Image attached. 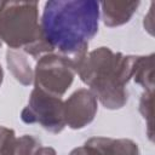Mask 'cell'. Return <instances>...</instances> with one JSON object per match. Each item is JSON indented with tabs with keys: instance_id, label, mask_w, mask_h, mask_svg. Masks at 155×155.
Wrapping results in <instances>:
<instances>
[{
	"instance_id": "cell-1",
	"label": "cell",
	"mask_w": 155,
	"mask_h": 155,
	"mask_svg": "<svg viewBox=\"0 0 155 155\" xmlns=\"http://www.w3.org/2000/svg\"><path fill=\"white\" fill-rule=\"evenodd\" d=\"M98 22L99 2L94 0H51L44 6L41 35L52 52L70 59L79 70Z\"/></svg>"
},
{
	"instance_id": "cell-2",
	"label": "cell",
	"mask_w": 155,
	"mask_h": 155,
	"mask_svg": "<svg viewBox=\"0 0 155 155\" xmlns=\"http://www.w3.org/2000/svg\"><path fill=\"white\" fill-rule=\"evenodd\" d=\"M134 61L136 56L102 46L86 54L78 74L104 108L116 110L127 103L126 85L132 79Z\"/></svg>"
},
{
	"instance_id": "cell-3",
	"label": "cell",
	"mask_w": 155,
	"mask_h": 155,
	"mask_svg": "<svg viewBox=\"0 0 155 155\" xmlns=\"http://www.w3.org/2000/svg\"><path fill=\"white\" fill-rule=\"evenodd\" d=\"M41 38L36 1L0 2V40L11 50L25 48Z\"/></svg>"
},
{
	"instance_id": "cell-4",
	"label": "cell",
	"mask_w": 155,
	"mask_h": 155,
	"mask_svg": "<svg viewBox=\"0 0 155 155\" xmlns=\"http://www.w3.org/2000/svg\"><path fill=\"white\" fill-rule=\"evenodd\" d=\"M78 73L67 57L58 53H46L39 58L34 70V85L56 97H62L74 81Z\"/></svg>"
},
{
	"instance_id": "cell-5",
	"label": "cell",
	"mask_w": 155,
	"mask_h": 155,
	"mask_svg": "<svg viewBox=\"0 0 155 155\" xmlns=\"http://www.w3.org/2000/svg\"><path fill=\"white\" fill-rule=\"evenodd\" d=\"M63 105L61 97L34 87L27 107L21 113V119L25 124H39L51 133H59L65 127Z\"/></svg>"
},
{
	"instance_id": "cell-6",
	"label": "cell",
	"mask_w": 155,
	"mask_h": 155,
	"mask_svg": "<svg viewBox=\"0 0 155 155\" xmlns=\"http://www.w3.org/2000/svg\"><path fill=\"white\" fill-rule=\"evenodd\" d=\"M97 109L98 101L91 90H76L69 96L63 105L65 126L73 130L84 128L93 121Z\"/></svg>"
},
{
	"instance_id": "cell-7",
	"label": "cell",
	"mask_w": 155,
	"mask_h": 155,
	"mask_svg": "<svg viewBox=\"0 0 155 155\" xmlns=\"http://www.w3.org/2000/svg\"><path fill=\"white\" fill-rule=\"evenodd\" d=\"M92 155H139L136 142L127 138L92 137L85 144Z\"/></svg>"
},
{
	"instance_id": "cell-8",
	"label": "cell",
	"mask_w": 155,
	"mask_h": 155,
	"mask_svg": "<svg viewBox=\"0 0 155 155\" xmlns=\"http://www.w3.org/2000/svg\"><path fill=\"white\" fill-rule=\"evenodd\" d=\"M102 7L103 23L107 27H119L130 22L139 6V1H103Z\"/></svg>"
},
{
	"instance_id": "cell-9",
	"label": "cell",
	"mask_w": 155,
	"mask_h": 155,
	"mask_svg": "<svg viewBox=\"0 0 155 155\" xmlns=\"http://www.w3.org/2000/svg\"><path fill=\"white\" fill-rule=\"evenodd\" d=\"M6 63L8 70L19 84L29 86L34 81V71L25 53L17 50H8L6 52Z\"/></svg>"
},
{
	"instance_id": "cell-10",
	"label": "cell",
	"mask_w": 155,
	"mask_h": 155,
	"mask_svg": "<svg viewBox=\"0 0 155 155\" xmlns=\"http://www.w3.org/2000/svg\"><path fill=\"white\" fill-rule=\"evenodd\" d=\"M134 81L145 91L154 90V54L136 56L133 75Z\"/></svg>"
},
{
	"instance_id": "cell-11",
	"label": "cell",
	"mask_w": 155,
	"mask_h": 155,
	"mask_svg": "<svg viewBox=\"0 0 155 155\" xmlns=\"http://www.w3.org/2000/svg\"><path fill=\"white\" fill-rule=\"evenodd\" d=\"M41 147L40 140L31 134H23L16 138L13 155H35Z\"/></svg>"
},
{
	"instance_id": "cell-12",
	"label": "cell",
	"mask_w": 155,
	"mask_h": 155,
	"mask_svg": "<svg viewBox=\"0 0 155 155\" xmlns=\"http://www.w3.org/2000/svg\"><path fill=\"white\" fill-rule=\"evenodd\" d=\"M139 111L148 122V136L153 139V91H145L139 102Z\"/></svg>"
},
{
	"instance_id": "cell-13",
	"label": "cell",
	"mask_w": 155,
	"mask_h": 155,
	"mask_svg": "<svg viewBox=\"0 0 155 155\" xmlns=\"http://www.w3.org/2000/svg\"><path fill=\"white\" fill-rule=\"evenodd\" d=\"M69 155H92V154H91V151L88 150V148L86 145H81V147H78V148L73 149Z\"/></svg>"
},
{
	"instance_id": "cell-14",
	"label": "cell",
	"mask_w": 155,
	"mask_h": 155,
	"mask_svg": "<svg viewBox=\"0 0 155 155\" xmlns=\"http://www.w3.org/2000/svg\"><path fill=\"white\" fill-rule=\"evenodd\" d=\"M35 155H57V153L51 147H40Z\"/></svg>"
},
{
	"instance_id": "cell-15",
	"label": "cell",
	"mask_w": 155,
	"mask_h": 155,
	"mask_svg": "<svg viewBox=\"0 0 155 155\" xmlns=\"http://www.w3.org/2000/svg\"><path fill=\"white\" fill-rule=\"evenodd\" d=\"M2 80H4V70H2V67L0 64V86L2 84Z\"/></svg>"
},
{
	"instance_id": "cell-16",
	"label": "cell",
	"mask_w": 155,
	"mask_h": 155,
	"mask_svg": "<svg viewBox=\"0 0 155 155\" xmlns=\"http://www.w3.org/2000/svg\"><path fill=\"white\" fill-rule=\"evenodd\" d=\"M1 45H2V41H1V40H0V47H1Z\"/></svg>"
}]
</instances>
